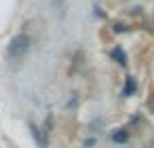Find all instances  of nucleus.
<instances>
[{"label": "nucleus", "instance_id": "nucleus-1", "mask_svg": "<svg viewBox=\"0 0 154 148\" xmlns=\"http://www.w3.org/2000/svg\"><path fill=\"white\" fill-rule=\"evenodd\" d=\"M32 49V38L26 34V32H19L11 38V43L7 45V57L9 59H23Z\"/></svg>", "mask_w": 154, "mask_h": 148}, {"label": "nucleus", "instance_id": "nucleus-2", "mask_svg": "<svg viewBox=\"0 0 154 148\" xmlns=\"http://www.w3.org/2000/svg\"><path fill=\"white\" fill-rule=\"evenodd\" d=\"M30 133H32L34 144H36L38 148H49V133H47L45 129H40V127H36L34 123H30Z\"/></svg>", "mask_w": 154, "mask_h": 148}, {"label": "nucleus", "instance_id": "nucleus-3", "mask_svg": "<svg viewBox=\"0 0 154 148\" xmlns=\"http://www.w3.org/2000/svg\"><path fill=\"white\" fill-rule=\"evenodd\" d=\"M135 91H137V80L133 76H127L125 87H122V97H131V95H135Z\"/></svg>", "mask_w": 154, "mask_h": 148}, {"label": "nucleus", "instance_id": "nucleus-4", "mask_svg": "<svg viewBox=\"0 0 154 148\" xmlns=\"http://www.w3.org/2000/svg\"><path fill=\"white\" fill-rule=\"evenodd\" d=\"M110 57L118 64V66H127V53L122 51V47H114L110 51Z\"/></svg>", "mask_w": 154, "mask_h": 148}, {"label": "nucleus", "instance_id": "nucleus-5", "mask_svg": "<svg viewBox=\"0 0 154 148\" xmlns=\"http://www.w3.org/2000/svg\"><path fill=\"white\" fill-rule=\"evenodd\" d=\"M127 140H129L127 129H114V133H112V142L114 144H125Z\"/></svg>", "mask_w": 154, "mask_h": 148}, {"label": "nucleus", "instance_id": "nucleus-6", "mask_svg": "<svg viewBox=\"0 0 154 148\" xmlns=\"http://www.w3.org/2000/svg\"><path fill=\"white\" fill-rule=\"evenodd\" d=\"M95 146H97V137H95V135L82 140V148H95Z\"/></svg>", "mask_w": 154, "mask_h": 148}, {"label": "nucleus", "instance_id": "nucleus-7", "mask_svg": "<svg viewBox=\"0 0 154 148\" xmlns=\"http://www.w3.org/2000/svg\"><path fill=\"white\" fill-rule=\"evenodd\" d=\"M42 129L49 133L51 129H53V114H47V118H45V125H42Z\"/></svg>", "mask_w": 154, "mask_h": 148}, {"label": "nucleus", "instance_id": "nucleus-8", "mask_svg": "<svg viewBox=\"0 0 154 148\" xmlns=\"http://www.w3.org/2000/svg\"><path fill=\"white\" fill-rule=\"evenodd\" d=\"M127 30H129V28H127L125 24H114V26H112V32H114V34H122V32H127Z\"/></svg>", "mask_w": 154, "mask_h": 148}, {"label": "nucleus", "instance_id": "nucleus-9", "mask_svg": "<svg viewBox=\"0 0 154 148\" xmlns=\"http://www.w3.org/2000/svg\"><path fill=\"white\" fill-rule=\"evenodd\" d=\"M76 104H78V95H76V93H74V95H72V97H70V102H68V104H66V108H76Z\"/></svg>", "mask_w": 154, "mask_h": 148}]
</instances>
